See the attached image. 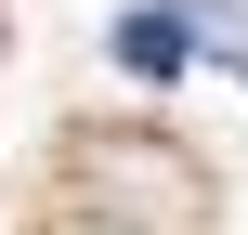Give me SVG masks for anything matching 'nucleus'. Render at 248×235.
<instances>
[{
	"label": "nucleus",
	"instance_id": "obj_2",
	"mask_svg": "<svg viewBox=\"0 0 248 235\" xmlns=\"http://www.w3.org/2000/svg\"><path fill=\"white\" fill-rule=\"evenodd\" d=\"M183 13H196V52L248 78V13H235V0H183Z\"/></svg>",
	"mask_w": 248,
	"mask_h": 235
},
{
	"label": "nucleus",
	"instance_id": "obj_1",
	"mask_svg": "<svg viewBox=\"0 0 248 235\" xmlns=\"http://www.w3.org/2000/svg\"><path fill=\"white\" fill-rule=\"evenodd\" d=\"M105 39H118V65H131V78H170V65H196V13H183V0H131Z\"/></svg>",
	"mask_w": 248,
	"mask_h": 235
}]
</instances>
